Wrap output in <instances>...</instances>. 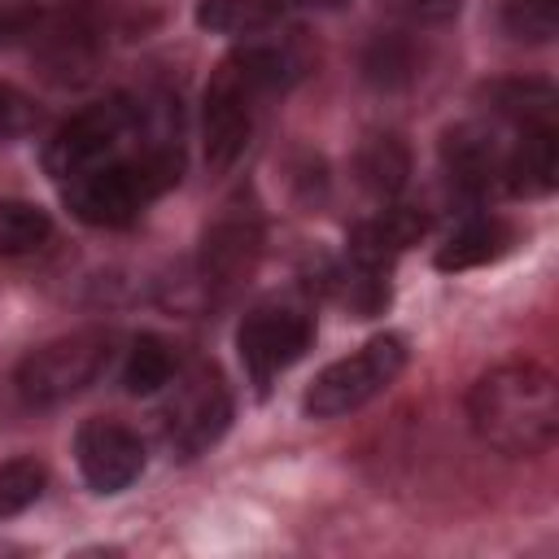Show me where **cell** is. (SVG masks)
<instances>
[{
	"instance_id": "5",
	"label": "cell",
	"mask_w": 559,
	"mask_h": 559,
	"mask_svg": "<svg viewBox=\"0 0 559 559\" xmlns=\"http://www.w3.org/2000/svg\"><path fill=\"white\" fill-rule=\"evenodd\" d=\"M406 367V341L384 332V336H371L362 349H354L349 358H336L328 362L310 389H306V415L314 419H341L358 406H367L376 393H384Z\"/></svg>"
},
{
	"instance_id": "3",
	"label": "cell",
	"mask_w": 559,
	"mask_h": 559,
	"mask_svg": "<svg viewBox=\"0 0 559 559\" xmlns=\"http://www.w3.org/2000/svg\"><path fill=\"white\" fill-rule=\"evenodd\" d=\"M109 358H114V332H100V328L48 341L22 358V367L13 376L17 397L26 406H61V402L79 397L87 384H96V376L109 367Z\"/></svg>"
},
{
	"instance_id": "12",
	"label": "cell",
	"mask_w": 559,
	"mask_h": 559,
	"mask_svg": "<svg viewBox=\"0 0 559 559\" xmlns=\"http://www.w3.org/2000/svg\"><path fill=\"white\" fill-rule=\"evenodd\" d=\"M559 179V140L555 122L515 127V144L502 157V188L515 197H546Z\"/></svg>"
},
{
	"instance_id": "24",
	"label": "cell",
	"mask_w": 559,
	"mask_h": 559,
	"mask_svg": "<svg viewBox=\"0 0 559 559\" xmlns=\"http://www.w3.org/2000/svg\"><path fill=\"white\" fill-rule=\"evenodd\" d=\"M44 0H0V48L26 44L44 31Z\"/></svg>"
},
{
	"instance_id": "18",
	"label": "cell",
	"mask_w": 559,
	"mask_h": 559,
	"mask_svg": "<svg viewBox=\"0 0 559 559\" xmlns=\"http://www.w3.org/2000/svg\"><path fill=\"white\" fill-rule=\"evenodd\" d=\"M555 87L537 83V79H511V83H493L489 87V109L498 118H507L511 127H533V122H555Z\"/></svg>"
},
{
	"instance_id": "9",
	"label": "cell",
	"mask_w": 559,
	"mask_h": 559,
	"mask_svg": "<svg viewBox=\"0 0 559 559\" xmlns=\"http://www.w3.org/2000/svg\"><path fill=\"white\" fill-rule=\"evenodd\" d=\"M61 197L70 205V214L79 223H92V227H127L140 218V210L153 201L148 183L140 179L135 162L122 153L114 162H100L74 179L61 183Z\"/></svg>"
},
{
	"instance_id": "15",
	"label": "cell",
	"mask_w": 559,
	"mask_h": 559,
	"mask_svg": "<svg viewBox=\"0 0 559 559\" xmlns=\"http://www.w3.org/2000/svg\"><path fill=\"white\" fill-rule=\"evenodd\" d=\"M354 175L376 201H393L411 179V153L397 135H371L354 157Z\"/></svg>"
},
{
	"instance_id": "16",
	"label": "cell",
	"mask_w": 559,
	"mask_h": 559,
	"mask_svg": "<svg viewBox=\"0 0 559 559\" xmlns=\"http://www.w3.org/2000/svg\"><path fill=\"white\" fill-rule=\"evenodd\" d=\"M175 367H179V362H175V349H170L162 336L144 332V336H135L131 349H127V362H122V389L135 393V397L162 393V389L175 380Z\"/></svg>"
},
{
	"instance_id": "1",
	"label": "cell",
	"mask_w": 559,
	"mask_h": 559,
	"mask_svg": "<svg viewBox=\"0 0 559 559\" xmlns=\"http://www.w3.org/2000/svg\"><path fill=\"white\" fill-rule=\"evenodd\" d=\"M301 70L306 57L284 39H245L218 61V70L205 83V109H201L210 170H227L245 153L262 100L293 87Z\"/></svg>"
},
{
	"instance_id": "25",
	"label": "cell",
	"mask_w": 559,
	"mask_h": 559,
	"mask_svg": "<svg viewBox=\"0 0 559 559\" xmlns=\"http://www.w3.org/2000/svg\"><path fill=\"white\" fill-rule=\"evenodd\" d=\"M35 122H39V105L13 83H0V140H17L35 131Z\"/></svg>"
},
{
	"instance_id": "10",
	"label": "cell",
	"mask_w": 559,
	"mask_h": 559,
	"mask_svg": "<svg viewBox=\"0 0 559 559\" xmlns=\"http://www.w3.org/2000/svg\"><path fill=\"white\" fill-rule=\"evenodd\" d=\"M74 459L96 493H118L144 472V441L118 419H87L74 432Z\"/></svg>"
},
{
	"instance_id": "27",
	"label": "cell",
	"mask_w": 559,
	"mask_h": 559,
	"mask_svg": "<svg viewBox=\"0 0 559 559\" xmlns=\"http://www.w3.org/2000/svg\"><path fill=\"white\" fill-rule=\"evenodd\" d=\"M284 4H314V9H332V4H341V0H284Z\"/></svg>"
},
{
	"instance_id": "19",
	"label": "cell",
	"mask_w": 559,
	"mask_h": 559,
	"mask_svg": "<svg viewBox=\"0 0 559 559\" xmlns=\"http://www.w3.org/2000/svg\"><path fill=\"white\" fill-rule=\"evenodd\" d=\"M48 236H52L48 210H39V205H31V201L0 197V258L35 253V249H44Z\"/></svg>"
},
{
	"instance_id": "8",
	"label": "cell",
	"mask_w": 559,
	"mask_h": 559,
	"mask_svg": "<svg viewBox=\"0 0 559 559\" xmlns=\"http://www.w3.org/2000/svg\"><path fill=\"white\" fill-rule=\"evenodd\" d=\"M258 258H262V214L245 201H231L201 236L197 280L205 293L227 297L236 284H245L253 275Z\"/></svg>"
},
{
	"instance_id": "14",
	"label": "cell",
	"mask_w": 559,
	"mask_h": 559,
	"mask_svg": "<svg viewBox=\"0 0 559 559\" xmlns=\"http://www.w3.org/2000/svg\"><path fill=\"white\" fill-rule=\"evenodd\" d=\"M515 245V231L493 218V214H476L467 218L459 231L445 236V245L437 249V271H472V266H485L493 258H502L507 249Z\"/></svg>"
},
{
	"instance_id": "20",
	"label": "cell",
	"mask_w": 559,
	"mask_h": 559,
	"mask_svg": "<svg viewBox=\"0 0 559 559\" xmlns=\"http://www.w3.org/2000/svg\"><path fill=\"white\" fill-rule=\"evenodd\" d=\"M332 293L341 306H349L358 319H371L389 306V280L380 266H362V262H345L341 271H332Z\"/></svg>"
},
{
	"instance_id": "26",
	"label": "cell",
	"mask_w": 559,
	"mask_h": 559,
	"mask_svg": "<svg viewBox=\"0 0 559 559\" xmlns=\"http://www.w3.org/2000/svg\"><path fill=\"white\" fill-rule=\"evenodd\" d=\"M411 22H450L459 17L463 0H393Z\"/></svg>"
},
{
	"instance_id": "22",
	"label": "cell",
	"mask_w": 559,
	"mask_h": 559,
	"mask_svg": "<svg viewBox=\"0 0 559 559\" xmlns=\"http://www.w3.org/2000/svg\"><path fill=\"white\" fill-rule=\"evenodd\" d=\"M502 26L511 39L550 44L559 35V0H507Z\"/></svg>"
},
{
	"instance_id": "7",
	"label": "cell",
	"mask_w": 559,
	"mask_h": 559,
	"mask_svg": "<svg viewBox=\"0 0 559 559\" xmlns=\"http://www.w3.org/2000/svg\"><path fill=\"white\" fill-rule=\"evenodd\" d=\"M227 424H231V393L223 376L214 367H192L175 384L162 411V441L175 459H197L227 432Z\"/></svg>"
},
{
	"instance_id": "6",
	"label": "cell",
	"mask_w": 559,
	"mask_h": 559,
	"mask_svg": "<svg viewBox=\"0 0 559 559\" xmlns=\"http://www.w3.org/2000/svg\"><path fill=\"white\" fill-rule=\"evenodd\" d=\"M310 341H314V319L306 306L293 301H266L249 310L245 323L236 328V349L258 393H266V384L280 371H288L310 349Z\"/></svg>"
},
{
	"instance_id": "21",
	"label": "cell",
	"mask_w": 559,
	"mask_h": 559,
	"mask_svg": "<svg viewBox=\"0 0 559 559\" xmlns=\"http://www.w3.org/2000/svg\"><path fill=\"white\" fill-rule=\"evenodd\" d=\"M415 70H419V57H415L411 39H402V35H376L362 57V74L376 87H402L415 79Z\"/></svg>"
},
{
	"instance_id": "4",
	"label": "cell",
	"mask_w": 559,
	"mask_h": 559,
	"mask_svg": "<svg viewBox=\"0 0 559 559\" xmlns=\"http://www.w3.org/2000/svg\"><path fill=\"white\" fill-rule=\"evenodd\" d=\"M135 127H140V100L109 96L100 105H87L52 131V140L44 144V170L66 183L100 162H114L135 144Z\"/></svg>"
},
{
	"instance_id": "11",
	"label": "cell",
	"mask_w": 559,
	"mask_h": 559,
	"mask_svg": "<svg viewBox=\"0 0 559 559\" xmlns=\"http://www.w3.org/2000/svg\"><path fill=\"white\" fill-rule=\"evenodd\" d=\"M502 157L507 148L493 140L489 127L480 122H463V127H450L445 140H441V166H445V179L454 192L463 197H485L493 188H502Z\"/></svg>"
},
{
	"instance_id": "13",
	"label": "cell",
	"mask_w": 559,
	"mask_h": 559,
	"mask_svg": "<svg viewBox=\"0 0 559 559\" xmlns=\"http://www.w3.org/2000/svg\"><path fill=\"white\" fill-rule=\"evenodd\" d=\"M428 218L415 210V205H389L371 218H362L354 231H349V262H362V266H380L389 271V262L411 249L419 236H424Z\"/></svg>"
},
{
	"instance_id": "17",
	"label": "cell",
	"mask_w": 559,
	"mask_h": 559,
	"mask_svg": "<svg viewBox=\"0 0 559 559\" xmlns=\"http://www.w3.org/2000/svg\"><path fill=\"white\" fill-rule=\"evenodd\" d=\"M288 4L284 0H201L197 4V26L214 35H258L266 31Z\"/></svg>"
},
{
	"instance_id": "2",
	"label": "cell",
	"mask_w": 559,
	"mask_h": 559,
	"mask_svg": "<svg viewBox=\"0 0 559 559\" xmlns=\"http://www.w3.org/2000/svg\"><path fill=\"white\" fill-rule=\"evenodd\" d=\"M472 432L511 459H528L559 437V389L537 362H498L467 393Z\"/></svg>"
},
{
	"instance_id": "23",
	"label": "cell",
	"mask_w": 559,
	"mask_h": 559,
	"mask_svg": "<svg viewBox=\"0 0 559 559\" xmlns=\"http://www.w3.org/2000/svg\"><path fill=\"white\" fill-rule=\"evenodd\" d=\"M44 480H48V472L35 459H9V463H0V520L22 515L31 502H39Z\"/></svg>"
}]
</instances>
